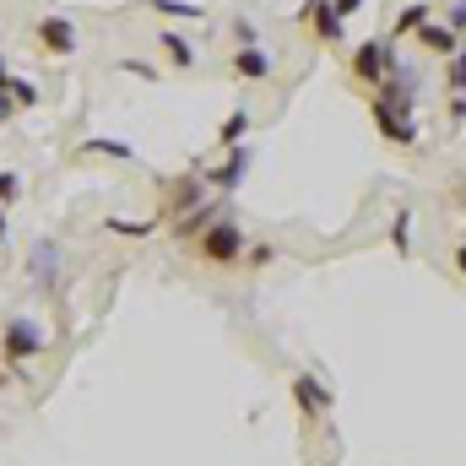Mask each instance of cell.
Listing matches in <instances>:
<instances>
[{
	"mask_svg": "<svg viewBox=\"0 0 466 466\" xmlns=\"http://www.w3.org/2000/svg\"><path fill=\"white\" fill-rule=\"evenodd\" d=\"M22 277H27L33 293H60V282H66V244L55 233H38L27 244V255H22Z\"/></svg>",
	"mask_w": 466,
	"mask_h": 466,
	"instance_id": "cell-1",
	"label": "cell"
},
{
	"mask_svg": "<svg viewBox=\"0 0 466 466\" xmlns=\"http://www.w3.org/2000/svg\"><path fill=\"white\" fill-rule=\"evenodd\" d=\"M44 348H49L44 320H33V315H5V326H0V358H5L11 369H27Z\"/></svg>",
	"mask_w": 466,
	"mask_h": 466,
	"instance_id": "cell-2",
	"label": "cell"
},
{
	"mask_svg": "<svg viewBox=\"0 0 466 466\" xmlns=\"http://www.w3.org/2000/svg\"><path fill=\"white\" fill-rule=\"evenodd\" d=\"M396 60H401V55H396L390 38H363V44H352V55H348V76L358 82V87L374 93V87L396 71Z\"/></svg>",
	"mask_w": 466,
	"mask_h": 466,
	"instance_id": "cell-3",
	"label": "cell"
},
{
	"mask_svg": "<svg viewBox=\"0 0 466 466\" xmlns=\"http://www.w3.org/2000/svg\"><path fill=\"white\" fill-rule=\"evenodd\" d=\"M244 249H249V233L238 228L228 212H223L212 228L196 238V255H201L207 266H238V260H244Z\"/></svg>",
	"mask_w": 466,
	"mask_h": 466,
	"instance_id": "cell-4",
	"label": "cell"
},
{
	"mask_svg": "<svg viewBox=\"0 0 466 466\" xmlns=\"http://www.w3.org/2000/svg\"><path fill=\"white\" fill-rule=\"evenodd\" d=\"M33 38H38V49H44L49 60H71L76 44H82V33H76L71 16H38V22H33Z\"/></svg>",
	"mask_w": 466,
	"mask_h": 466,
	"instance_id": "cell-5",
	"label": "cell"
},
{
	"mask_svg": "<svg viewBox=\"0 0 466 466\" xmlns=\"http://www.w3.org/2000/svg\"><path fill=\"white\" fill-rule=\"evenodd\" d=\"M369 115H374V130L390 141V147H418V119L407 109H390L380 93H369Z\"/></svg>",
	"mask_w": 466,
	"mask_h": 466,
	"instance_id": "cell-6",
	"label": "cell"
},
{
	"mask_svg": "<svg viewBox=\"0 0 466 466\" xmlns=\"http://www.w3.org/2000/svg\"><path fill=\"white\" fill-rule=\"evenodd\" d=\"M249 163H255V147H244V141H238V147H228V157H223V168H201V179H207V185H212V190H218V196L228 201L233 190L244 185V174H249Z\"/></svg>",
	"mask_w": 466,
	"mask_h": 466,
	"instance_id": "cell-7",
	"label": "cell"
},
{
	"mask_svg": "<svg viewBox=\"0 0 466 466\" xmlns=\"http://www.w3.org/2000/svg\"><path fill=\"white\" fill-rule=\"evenodd\" d=\"M293 401H299L304 423H326L331 418V385H320L315 374H299L293 380Z\"/></svg>",
	"mask_w": 466,
	"mask_h": 466,
	"instance_id": "cell-8",
	"label": "cell"
},
{
	"mask_svg": "<svg viewBox=\"0 0 466 466\" xmlns=\"http://www.w3.org/2000/svg\"><path fill=\"white\" fill-rule=\"evenodd\" d=\"M233 76L238 82H271V71H277V60L260 49V44H244V49H233Z\"/></svg>",
	"mask_w": 466,
	"mask_h": 466,
	"instance_id": "cell-9",
	"label": "cell"
},
{
	"mask_svg": "<svg viewBox=\"0 0 466 466\" xmlns=\"http://www.w3.org/2000/svg\"><path fill=\"white\" fill-rule=\"evenodd\" d=\"M218 218H223V201H212V207H190V212H179V218H174V238H190V244H196L201 233L218 223Z\"/></svg>",
	"mask_w": 466,
	"mask_h": 466,
	"instance_id": "cell-10",
	"label": "cell"
},
{
	"mask_svg": "<svg viewBox=\"0 0 466 466\" xmlns=\"http://www.w3.org/2000/svg\"><path fill=\"white\" fill-rule=\"evenodd\" d=\"M418 44H423L429 55H445V60H451V55L461 49V33H451L445 22H434V16H429V22L418 27Z\"/></svg>",
	"mask_w": 466,
	"mask_h": 466,
	"instance_id": "cell-11",
	"label": "cell"
},
{
	"mask_svg": "<svg viewBox=\"0 0 466 466\" xmlns=\"http://www.w3.org/2000/svg\"><path fill=\"white\" fill-rule=\"evenodd\" d=\"M429 16H434V5H429V0H407V5L396 11V22H390V44H396V38H407V33H418Z\"/></svg>",
	"mask_w": 466,
	"mask_h": 466,
	"instance_id": "cell-12",
	"label": "cell"
},
{
	"mask_svg": "<svg viewBox=\"0 0 466 466\" xmlns=\"http://www.w3.org/2000/svg\"><path fill=\"white\" fill-rule=\"evenodd\" d=\"M304 27L315 33V44H326V49H331V44H342V27H348V22H342V16L331 11V0H326V5H320V11H315Z\"/></svg>",
	"mask_w": 466,
	"mask_h": 466,
	"instance_id": "cell-13",
	"label": "cell"
},
{
	"mask_svg": "<svg viewBox=\"0 0 466 466\" xmlns=\"http://www.w3.org/2000/svg\"><path fill=\"white\" fill-rule=\"evenodd\" d=\"M157 49L168 55V66H174V71H190V66H196L190 38H185V33H174V27H163V33H157Z\"/></svg>",
	"mask_w": 466,
	"mask_h": 466,
	"instance_id": "cell-14",
	"label": "cell"
},
{
	"mask_svg": "<svg viewBox=\"0 0 466 466\" xmlns=\"http://www.w3.org/2000/svg\"><path fill=\"white\" fill-rule=\"evenodd\" d=\"M82 157H115V163H136V147L119 141V136H93L82 141Z\"/></svg>",
	"mask_w": 466,
	"mask_h": 466,
	"instance_id": "cell-15",
	"label": "cell"
},
{
	"mask_svg": "<svg viewBox=\"0 0 466 466\" xmlns=\"http://www.w3.org/2000/svg\"><path fill=\"white\" fill-rule=\"evenodd\" d=\"M5 98H11V104H16V115H22V109H38V104H44V87H38L33 76H16V71H11Z\"/></svg>",
	"mask_w": 466,
	"mask_h": 466,
	"instance_id": "cell-16",
	"label": "cell"
},
{
	"mask_svg": "<svg viewBox=\"0 0 466 466\" xmlns=\"http://www.w3.org/2000/svg\"><path fill=\"white\" fill-rule=\"evenodd\" d=\"M249 125H255V119H249V109L238 104V109H233L223 125H218V141H223V147H238V141H249Z\"/></svg>",
	"mask_w": 466,
	"mask_h": 466,
	"instance_id": "cell-17",
	"label": "cell"
},
{
	"mask_svg": "<svg viewBox=\"0 0 466 466\" xmlns=\"http://www.w3.org/2000/svg\"><path fill=\"white\" fill-rule=\"evenodd\" d=\"M147 11L179 16V22H201V16H207V5H196V0H147Z\"/></svg>",
	"mask_w": 466,
	"mask_h": 466,
	"instance_id": "cell-18",
	"label": "cell"
},
{
	"mask_svg": "<svg viewBox=\"0 0 466 466\" xmlns=\"http://www.w3.org/2000/svg\"><path fill=\"white\" fill-rule=\"evenodd\" d=\"M115 71L119 76H136V82H157V66H152V60H130V55H125V60H115Z\"/></svg>",
	"mask_w": 466,
	"mask_h": 466,
	"instance_id": "cell-19",
	"label": "cell"
},
{
	"mask_svg": "<svg viewBox=\"0 0 466 466\" xmlns=\"http://www.w3.org/2000/svg\"><path fill=\"white\" fill-rule=\"evenodd\" d=\"M445 87H451V93H466V49H456V55L445 60Z\"/></svg>",
	"mask_w": 466,
	"mask_h": 466,
	"instance_id": "cell-20",
	"label": "cell"
},
{
	"mask_svg": "<svg viewBox=\"0 0 466 466\" xmlns=\"http://www.w3.org/2000/svg\"><path fill=\"white\" fill-rule=\"evenodd\" d=\"M407 228H412V212H396V223H390V244H396V255H407V249H412Z\"/></svg>",
	"mask_w": 466,
	"mask_h": 466,
	"instance_id": "cell-21",
	"label": "cell"
},
{
	"mask_svg": "<svg viewBox=\"0 0 466 466\" xmlns=\"http://www.w3.org/2000/svg\"><path fill=\"white\" fill-rule=\"evenodd\" d=\"M104 228H109V233H125V238H147V233H157L152 223H125V218H109Z\"/></svg>",
	"mask_w": 466,
	"mask_h": 466,
	"instance_id": "cell-22",
	"label": "cell"
},
{
	"mask_svg": "<svg viewBox=\"0 0 466 466\" xmlns=\"http://www.w3.org/2000/svg\"><path fill=\"white\" fill-rule=\"evenodd\" d=\"M233 49H244V44H255V38H260V33H255V22H244V16H233Z\"/></svg>",
	"mask_w": 466,
	"mask_h": 466,
	"instance_id": "cell-23",
	"label": "cell"
},
{
	"mask_svg": "<svg viewBox=\"0 0 466 466\" xmlns=\"http://www.w3.org/2000/svg\"><path fill=\"white\" fill-rule=\"evenodd\" d=\"M16 196H22V179H16L11 168H0V207H5V201H16Z\"/></svg>",
	"mask_w": 466,
	"mask_h": 466,
	"instance_id": "cell-24",
	"label": "cell"
},
{
	"mask_svg": "<svg viewBox=\"0 0 466 466\" xmlns=\"http://www.w3.org/2000/svg\"><path fill=\"white\" fill-rule=\"evenodd\" d=\"M445 27H451V33H466V0H451V11H445Z\"/></svg>",
	"mask_w": 466,
	"mask_h": 466,
	"instance_id": "cell-25",
	"label": "cell"
},
{
	"mask_svg": "<svg viewBox=\"0 0 466 466\" xmlns=\"http://www.w3.org/2000/svg\"><path fill=\"white\" fill-rule=\"evenodd\" d=\"M331 11L348 22V16H358V11H363V0H331Z\"/></svg>",
	"mask_w": 466,
	"mask_h": 466,
	"instance_id": "cell-26",
	"label": "cell"
},
{
	"mask_svg": "<svg viewBox=\"0 0 466 466\" xmlns=\"http://www.w3.org/2000/svg\"><path fill=\"white\" fill-rule=\"evenodd\" d=\"M451 119H456V125L466 119V93H451Z\"/></svg>",
	"mask_w": 466,
	"mask_h": 466,
	"instance_id": "cell-27",
	"label": "cell"
},
{
	"mask_svg": "<svg viewBox=\"0 0 466 466\" xmlns=\"http://www.w3.org/2000/svg\"><path fill=\"white\" fill-rule=\"evenodd\" d=\"M11 119H16V104H11V98H5V87H0V125H11Z\"/></svg>",
	"mask_w": 466,
	"mask_h": 466,
	"instance_id": "cell-28",
	"label": "cell"
},
{
	"mask_svg": "<svg viewBox=\"0 0 466 466\" xmlns=\"http://www.w3.org/2000/svg\"><path fill=\"white\" fill-rule=\"evenodd\" d=\"M320 5H326V0H304V5H299V16H293V22H309V16H315V11H320Z\"/></svg>",
	"mask_w": 466,
	"mask_h": 466,
	"instance_id": "cell-29",
	"label": "cell"
},
{
	"mask_svg": "<svg viewBox=\"0 0 466 466\" xmlns=\"http://www.w3.org/2000/svg\"><path fill=\"white\" fill-rule=\"evenodd\" d=\"M456 271H461V277H466V238H461V244H456Z\"/></svg>",
	"mask_w": 466,
	"mask_h": 466,
	"instance_id": "cell-30",
	"label": "cell"
},
{
	"mask_svg": "<svg viewBox=\"0 0 466 466\" xmlns=\"http://www.w3.org/2000/svg\"><path fill=\"white\" fill-rule=\"evenodd\" d=\"M5 82H11V60L0 55V87H5Z\"/></svg>",
	"mask_w": 466,
	"mask_h": 466,
	"instance_id": "cell-31",
	"label": "cell"
},
{
	"mask_svg": "<svg viewBox=\"0 0 466 466\" xmlns=\"http://www.w3.org/2000/svg\"><path fill=\"white\" fill-rule=\"evenodd\" d=\"M5 233H11V223H5V207H0V244H5Z\"/></svg>",
	"mask_w": 466,
	"mask_h": 466,
	"instance_id": "cell-32",
	"label": "cell"
}]
</instances>
